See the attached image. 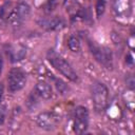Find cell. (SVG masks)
Segmentation results:
<instances>
[{"instance_id":"6da1fadb","label":"cell","mask_w":135,"mask_h":135,"mask_svg":"<svg viewBox=\"0 0 135 135\" xmlns=\"http://www.w3.org/2000/svg\"><path fill=\"white\" fill-rule=\"evenodd\" d=\"M46 59L50 62V64L57 72H59L63 77H65L66 79H69L72 82H78L79 77H78L77 73L74 71L72 65L61 55H59L55 51L50 50L46 54Z\"/></svg>"},{"instance_id":"7a4b0ae2","label":"cell","mask_w":135,"mask_h":135,"mask_svg":"<svg viewBox=\"0 0 135 135\" xmlns=\"http://www.w3.org/2000/svg\"><path fill=\"white\" fill-rule=\"evenodd\" d=\"M88 46L91 54L94 56L95 60L104 66L108 70H112L113 68V55L109 47L97 44L94 40L88 39Z\"/></svg>"},{"instance_id":"3957f363","label":"cell","mask_w":135,"mask_h":135,"mask_svg":"<svg viewBox=\"0 0 135 135\" xmlns=\"http://www.w3.org/2000/svg\"><path fill=\"white\" fill-rule=\"evenodd\" d=\"M91 96L94 108L97 112L105 110L109 102V90L101 81H94L91 85Z\"/></svg>"},{"instance_id":"277c9868","label":"cell","mask_w":135,"mask_h":135,"mask_svg":"<svg viewBox=\"0 0 135 135\" xmlns=\"http://www.w3.org/2000/svg\"><path fill=\"white\" fill-rule=\"evenodd\" d=\"M26 73L20 68H13L7 74V90L16 93L22 90L26 84Z\"/></svg>"},{"instance_id":"5b68a950","label":"cell","mask_w":135,"mask_h":135,"mask_svg":"<svg viewBox=\"0 0 135 135\" xmlns=\"http://www.w3.org/2000/svg\"><path fill=\"white\" fill-rule=\"evenodd\" d=\"M89 127V111L85 107L78 105L74 109L73 130L76 134H82Z\"/></svg>"},{"instance_id":"8992f818","label":"cell","mask_w":135,"mask_h":135,"mask_svg":"<svg viewBox=\"0 0 135 135\" xmlns=\"http://www.w3.org/2000/svg\"><path fill=\"white\" fill-rule=\"evenodd\" d=\"M31 15V6L28 5V3L26 2H19L13 9V13L11 15V18H9V22L17 26V25H20L22 24Z\"/></svg>"},{"instance_id":"52a82bcc","label":"cell","mask_w":135,"mask_h":135,"mask_svg":"<svg viewBox=\"0 0 135 135\" xmlns=\"http://www.w3.org/2000/svg\"><path fill=\"white\" fill-rule=\"evenodd\" d=\"M59 117L53 112H42L37 115L36 117V123L37 126L45 131H53L57 128V124L59 123Z\"/></svg>"},{"instance_id":"ba28073f","label":"cell","mask_w":135,"mask_h":135,"mask_svg":"<svg viewBox=\"0 0 135 135\" xmlns=\"http://www.w3.org/2000/svg\"><path fill=\"white\" fill-rule=\"evenodd\" d=\"M38 25L46 32H56L60 31L65 26V21L60 16H51V17H41L37 21Z\"/></svg>"},{"instance_id":"9c48e42d","label":"cell","mask_w":135,"mask_h":135,"mask_svg":"<svg viewBox=\"0 0 135 135\" xmlns=\"http://www.w3.org/2000/svg\"><path fill=\"white\" fill-rule=\"evenodd\" d=\"M5 54L9 61L15 63L24 59L26 56V49L22 44H7L5 45Z\"/></svg>"},{"instance_id":"30bf717a","label":"cell","mask_w":135,"mask_h":135,"mask_svg":"<svg viewBox=\"0 0 135 135\" xmlns=\"http://www.w3.org/2000/svg\"><path fill=\"white\" fill-rule=\"evenodd\" d=\"M114 12L117 18L128 19L132 13L131 0H114Z\"/></svg>"},{"instance_id":"8fae6325","label":"cell","mask_w":135,"mask_h":135,"mask_svg":"<svg viewBox=\"0 0 135 135\" xmlns=\"http://www.w3.org/2000/svg\"><path fill=\"white\" fill-rule=\"evenodd\" d=\"M34 93L38 97L47 100V99H51L53 96V89L50 83H47L45 81H38L35 85Z\"/></svg>"},{"instance_id":"7c38bea8","label":"cell","mask_w":135,"mask_h":135,"mask_svg":"<svg viewBox=\"0 0 135 135\" xmlns=\"http://www.w3.org/2000/svg\"><path fill=\"white\" fill-rule=\"evenodd\" d=\"M66 46L69 47V50L73 53H78L81 49V43H80V39L77 35H70L68 40H66Z\"/></svg>"},{"instance_id":"4fadbf2b","label":"cell","mask_w":135,"mask_h":135,"mask_svg":"<svg viewBox=\"0 0 135 135\" xmlns=\"http://www.w3.org/2000/svg\"><path fill=\"white\" fill-rule=\"evenodd\" d=\"M13 4L11 1H5L1 7H0V19L3 21H8L11 18V15L13 13Z\"/></svg>"},{"instance_id":"5bb4252c","label":"cell","mask_w":135,"mask_h":135,"mask_svg":"<svg viewBox=\"0 0 135 135\" xmlns=\"http://www.w3.org/2000/svg\"><path fill=\"white\" fill-rule=\"evenodd\" d=\"M63 6L66 12L71 14V16L75 15L79 9H80V4L77 2V0H64L63 1Z\"/></svg>"},{"instance_id":"9a60e30c","label":"cell","mask_w":135,"mask_h":135,"mask_svg":"<svg viewBox=\"0 0 135 135\" xmlns=\"http://www.w3.org/2000/svg\"><path fill=\"white\" fill-rule=\"evenodd\" d=\"M105 7H107V0H96V3H95V13H96L97 18H100L104 14Z\"/></svg>"},{"instance_id":"2e32d148","label":"cell","mask_w":135,"mask_h":135,"mask_svg":"<svg viewBox=\"0 0 135 135\" xmlns=\"http://www.w3.org/2000/svg\"><path fill=\"white\" fill-rule=\"evenodd\" d=\"M58 5V0H46L43 5V11L45 13H52Z\"/></svg>"},{"instance_id":"e0dca14e","label":"cell","mask_w":135,"mask_h":135,"mask_svg":"<svg viewBox=\"0 0 135 135\" xmlns=\"http://www.w3.org/2000/svg\"><path fill=\"white\" fill-rule=\"evenodd\" d=\"M54 81H55V85H56L58 92H60L61 94H64L68 91L69 88L64 81H62L61 79H58V78H54Z\"/></svg>"},{"instance_id":"ac0fdd59","label":"cell","mask_w":135,"mask_h":135,"mask_svg":"<svg viewBox=\"0 0 135 135\" xmlns=\"http://www.w3.org/2000/svg\"><path fill=\"white\" fill-rule=\"evenodd\" d=\"M4 119H5V111H4V109L0 108V126L4 122Z\"/></svg>"},{"instance_id":"d6986e66","label":"cell","mask_w":135,"mask_h":135,"mask_svg":"<svg viewBox=\"0 0 135 135\" xmlns=\"http://www.w3.org/2000/svg\"><path fill=\"white\" fill-rule=\"evenodd\" d=\"M3 94H4V85H3V83L0 82V103L3 98Z\"/></svg>"},{"instance_id":"ffe728a7","label":"cell","mask_w":135,"mask_h":135,"mask_svg":"<svg viewBox=\"0 0 135 135\" xmlns=\"http://www.w3.org/2000/svg\"><path fill=\"white\" fill-rule=\"evenodd\" d=\"M2 70H3V58H2V56L0 55V76H1V74H2Z\"/></svg>"},{"instance_id":"44dd1931","label":"cell","mask_w":135,"mask_h":135,"mask_svg":"<svg viewBox=\"0 0 135 135\" xmlns=\"http://www.w3.org/2000/svg\"><path fill=\"white\" fill-rule=\"evenodd\" d=\"M88 1H90V0H88Z\"/></svg>"}]
</instances>
